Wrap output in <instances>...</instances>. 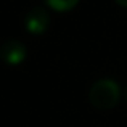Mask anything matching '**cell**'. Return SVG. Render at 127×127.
<instances>
[{
    "instance_id": "obj_1",
    "label": "cell",
    "mask_w": 127,
    "mask_h": 127,
    "mask_svg": "<svg viewBox=\"0 0 127 127\" xmlns=\"http://www.w3.org/2000/svg\"><path fill=\"white\" fill-rule=\"evenodd\" d=\"M119 85L113 79H100L90 87L89 100L96 109H111L118 105Z\"/></svg>"
},
{
    "instance_id": "obj_2",
    "label": "cell",
    "mask_w": 127,
    "mask_h": 127,
    "mask_svg": "<svg viewBox=\"0 0 127 127\" xmlns=\"http://www.w3.org/2000/svg\"><path fill=\"white\" fill-rule=\"evenodd\" d=\"M26 55H28L26 47L18 40H6L0 47V58L10 66L21 64L24 61Z\"/></svg>"
},
{
    "instance_id": "obj_3",
    "label": "cell",
    "mask_w": 127,
    "mask_h": 127,
    "mask_svg": "<svg viewBox=\"0 0 127 127\" xmlns=\"http://www.w3.org/2000/svg\"><path fill=\"white\" fill-rule=\"evenodd\" d=\"M24 24H26V29H28L31 34H34V35L42 34V32L47 31V28H48V24H50V16L43 8L35 6V8H32L31 11L26 15Z\"/></svg>"
},
{
    "instance_id": "obj_4",
    "label": "cell",
    "mask_w": 127,
    "mask_h": 127,
    "mask_svg": "<svg viewBox=\"0 0 127 127\" xmlns=\"http://www.w3.org/2000/svg\"><path fill=\"white\" fill-rule=\"evenodd\" d=\"M48 3L50 8L56 10V11H68L72 10L79 3V0H45Z\"/></svg>"
},
{
    "instance_id": "obj_5",
    "label": "cell",
    "mask_w": 127,
    "mask_h": 127,
    "mask_svg": "<svg viewBox=\"0 0 127 127\" xmlns=\"http://www.w3.org/2000/svg\"><path fill=\"white\" fill-rule=\"evenodd\" d=\"M116 3L121 6H124V8H127V0H116Z\"/></svg>"
}]
</instances>
